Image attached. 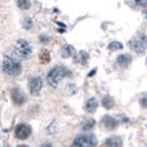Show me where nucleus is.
<instances>
[{
	"label": "nucleus",
	"mask_w": 147,
	"mask_h": 147,
	"mask_svg": "<svg viewBox=\"0 0 147 147\" xmlns=\"http://www.w3.org/2000/svg\"><path fill=\"white\" fill-rule=\"evenodd\" d=\"M14 49L21 58L27 59V58H30V56L32 54V49H31L30 43H28L27 40H25V39H20V40L16 41Z\"/></svg>",
	"instance_id": "obj_4"
},
{
	"label": "nucleus",
	"mask_w": 147,
	"mask_h": 147,
	"mask_svg": "<svg viewBox=\"0 0 147 147\" xmlns=\"http://www.w3.org/2000/svg\"><path fill=\"white\" fill-rule=\"evenodd\" d=\"M70 76H71V71L69 69H66L65 66L58 65V66L53 67L48 72V75H47V83L52 88H57L58 84L61 83V80H63L65 78H70Z\"/></svg>",
	"instance_id": "obj_1"
},
{
	"label": "nucleus",
	"mask_w": 147,
	"mask_h": 147,
	"mask_svg": "<svg viewBox=\"0 0 147 147\" xmlns=\"http://www.w3.org/2000/svg\"><path fill=\"white\" fill-rule=\"evenodd\" d=\"M97 109H98V101H97L96 98H89L88 101L85 102V107H84V110H85L88 114H94V112L97 111Z\"/></svg>",
	"instance_id": "obj_11"
},
{
	"label": "nucleus",
	"mask_w": 147,
	"mask_h": 147,
	"mask_svg": "<svg viewBox=\"0 0 147 147\" xmlns=\"http://www.w3.org/2000/svg\"><path fill=\"white\" fill-rule=\"evenodd\" d=\"M94 125H96V121H94V119H92V117H86V120L81 124V129L83 130H89V129H93Z\"/></svg>",
	"instance_id": "obj_15"
},
{
	"label": "nucleus",
	"mask_w": 147,
	"mask_h": 147,
	"mask_svg": "<svg viewBox=\"0 0 147 147\" xmlns=\"http://www.w3.org/2000/svg\"><path fill=\"white\" fill-rule=\"evenodd\" d=\"M97 138L93 134H81L74 140L72 146L75 147H94L97 146Z\"/></svg>",
	"instance_id": "obj_5"
},
{
	"label": "nucleus",
	"mask_w": 147,
	"mask_h": 147,
	"mask_svg": "<svg viewBox=\"0 0 147 147\" xmlns=\"http://www.w3.org/2000/svg\"><path fill=\"white\" fill-rule=\"evenodd\" d=\"M134 3L138 5V7L145 8V7H146V4H147V0H134Z\"/></svg>",
	"instance_id": "obj_20"
},
{
	"label": "nucleus",
	"mask_w": 147,
	"mask_h": 147,
	"mask_svg": "<svg viewBox=\"0 0 147 147\" xmlns=\"http://www.w3.org/2000/svg\"><path fill=\"white\" fill-rule=\"evenodd\" d=\"M72 54H75V49H74V47L69 45V44L63 45V48H62V57H63V58H67V57H71Z\"/></svg>",
	"instance_id": "obj_14"
},
{
	"label": "nucleus",
	"mask_w": 147,
	"mask_h": 147,
	"mask_svg": "<svg viewBox=\"0 0 147 147\" xmlns=\"http://www.w3.org/2000/svg\"><path fill=\"white\" fill-rule=\"evenodd\" d=\"M102 124H103V127L106 128V129L114 130V129L117 128L119 123H117V120L112 116H103V119H102Z\"/></svg>",
	"instance_id": "obj_9"
},
{
	"label": "nucleus",
	"mask_w": 147,
	"mask_h": 147,
	"mask_svg": "<svg viewBox=\"0 0 147 147\" xmlns=\"http://www.w3.org/2000/svg\"><path fill=\"white\" fill-rule=\"evenodd\" d=\"M123 44L120 43V41H112L111 44L109 45V49L110 51H116V49H123Z\"/></svg>",
	"instance_id": "obj_18"
},
{
	"label": "nucleus",
	"mask_w": 147,
	"mask_h": 147,
	"mask_svg": "<svg viewBox=\"0 0 147 147\" xmlns=\"http://www.w3.org/2000/svg\"><path fill=\"white\" fill-rule=\"evenodd\" d=\"M96 72H97V69H93V70H92L88 74V76H89V78H92V76H93V75H94V74H96Z\"/></svg>",
	"instance_id": "obj_21"
},
{
	"label": "nucleus",
	"mask_w": 147,
	"mask_h": 147,
	"mask_svg": "<svg viewBox=\"0 0 147 147\" xmlns=\"http://www.w3.org/2000/svg\"><path fill=\"white\" fill-rule=\"evenodd\" d=\"M3 71L9 76H18L22 71V66L17 59H13L12 57L5 56L3 58Z\"/></svg>",
	"instance_id": "obj_2"
},
{
	"label": "nucleus",
	"mask_w": 147,
	"mask_h": 147,
	"mask_svg": "<svg viewBox=\"0 0 147 147\" xmlns=\"http://www.w3.org/2000/svg\"><path fill=\"white\" fill-rule=\"evenodd\" d=\"M17 7L22 10H27L31 7V1L30 0H17Z\"/></svg>",
	"instance_id": "obj_16"
},
{
	"label": "nucleus",
	"mask_w": 147,
	"mask_h": 147,
	"mask_svg": "<svg viewBox=\"0 0 147 147\" xmlns=\"http://www.w3.org/2000/svg\"><path fill=\"white\" fill-rule=\"evenodd\" d=\"M129 45L133 52H136L138 54H145L146 53V35L145 34H140V35L134 36L129 41Z\"/></svg>",
	"instance_id": "obj_3"
},
{
	"label": "nucleus",
	"mask_w": 147,
	"mask_h": 147,
	"mask_svg": "<svg viewBox=\"0 0 147 147\" xmlns=\"http://www.w3.org/2000/svg\"><path fill=\"white\" fill-rule=\"evenodd\" d=\"M116 63L119 65L120 67H128L132 63V57H130L129 54H120L116 59Z\"/></svg>",
	"instance_id": "obj_12"
},
{
	"label": "nucleus",
	"mask_w": 147,
	"mask_h": 147,
	"mask_svg": "<svg viewBox=\"0 0 147 147\" xmlns=\"http://www.w3.org/2000/svg\"><path fill=\"white\" fill-rule=\"evenodd\" d=\"M103 146L105 147H117V146L120 147V146H123V141L117 136H111V137H109L103 142Z\"/></svg>",
	"instance_id": "obj_10"
},
{
	"label": "nucleus",
	"mask_w": 147,
	"mask_h": 147,
	"mask_svg": "<svg viewBox=\"0 0 147 147\" xmlns=\"http://www.w3.org/2000/svg\"><path fill=\"white\" fill-rule=\"evenodd\" d=\"M12 101L14 102V105L17 106H21L26 102V96L22 90H20L18 88H14L12 90Z\"/></svg>",
	"instance_id": "obj_8"
},
{
	"label": "nucleus",
	"mask_w": 147,
	"mask_h": 147,
	"mask_svg": "<svg viewBox=\"0 0 147 147\" xmlns=\"http://www.w3.org/2000/svg\"><path fill=\"white\" fill-rule=\"evenodd\" d=\"M40 61L43 62V63H48V62L51 61V53H49L48 51H43L40 53Z\"/></svg>",
	"instance_id": "obj_17"
},
{
	"label": "nucleus",
	"mask_w": 147,
	"mask_h": 147,
	"mask_svg": "<svg viewBox=\"0 0 147 147\" xmlns=\"http://www.w3.org/2000/svg\"><path fill=\"white\" fill-rule=\"evenodd\" d=\"M102 105H103L105 109L111 110V109H114V107H115V101H114V98H112V97L106 96V97H103V99H102Z\"/></svg>",
	"instance_id": "obj_13"
},
{
	"label": "nucleus",
	"mask_w": 147,
	"mask_h": 147,
	"mask_svg": "<svg viewBox=\"0 0 147 147\" xmlns=\"http://www.w3.org/2000/svg\"><path fill=\"white\" fill-rule=\"evenodd\" d=\"M28 89H30V93L32 96H39V93L43 89V79L36 76V78H32L28 83Z\"/></svg>",
	"instance_id": "obj_7"
},
{
	"label": "nucleus",
	"mask_w": 147,
	"mask_h": 147,
	"mask_svg": "<svg viewBox=\"0 0 147 147\" xmlns=\"http://www.w3.org/2000/svg\"><path fill=\"white\" fill-rule=\"evenodd\" d=\"M31 133H32V128H31V125L28 124H25V123H22V124H18L17 127H16V130H14V136L17 140H27L28 137L31 136Z\"/></svg>",
	"instance_id": "obj_6"
},
{
	"label": "nucleus",
	"mask_w": 147,
	"mask_h": 147,
	"mask_svg": "<svg viewBox=\"0 0 147 147\" xmlns=\"http://www.w3.org/2000/svg\"><path fill=\"white\" fill-rule=\"evenodd\" d=\"M80 54H81V57H83V61H81V63L83 65H85L86 62H88V53H85V52H80Z\"/></svg>",
	"instance_id": "obj_19"
}]
</instances>
